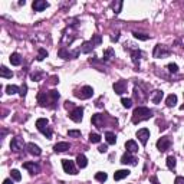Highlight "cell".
<instances>
[{
    "label": "cell",
    "mask_w": 184,
    "mask_h": 184,
    "mask_svg": "<svg viewBox=\"0 0 184 184\" xmlns=\"http://www.w3.org/2000/svg\"><path fill=\"white\" fill-rule=\"evenodd\" d=\"M153 117V111L147 107H138L134 109V114H132V122L134 124H140L141 121H147Z\"/></svg>",
    "instance_id": "cell-1"
},
{
    "label": "cell",
    "mask_w": 184,
    "mask_h": 184,
    "mask_svg": "<svg viewBox=\"0 0 184 184\" xmlns=\"http://www.w3.org/2000/svg\"><path fill=\"white\" fill-rule=\"evenodd\" d=\"M49 121L46 119V118H39L38 121H36V127H38V130L42 132L43 135H46V138H52V131L50 128L48 127Z\"/></svg>",
    "instance_id": "cell-2"
},
{
    "label": "cell",
    "mask_w": 184,
    "mask_h": 184,
    "mask_svg": "<svg viewBox=\"0 0 184 184\" xmlns=\"http://www.w3.org/2000/svg\"><path fill=\"white\" fill-rule=\"evenodd\" d=\"M171 53V50L168 49L167 46L164 45H157L154 48V58H165V56H168V55Z\"/></svg>",
    "instance_id": "cell-3"
},
{
    "label": "cell",
    "mask_w": 184,
    "mask_h": 184,
    "mask_svg": "<svg viewBox=\"0 0 184 184\" xmlns=\"http://www.w3.org/2000/svg\"><path fill=\"white\" fill-rule=\"evenodd\" d=\"M79 55V50H75V52H69V50L66 49V48H61L59 49V52H58V56L59 58H62V59H73V58H76Z\"/></svg>",
    "instance_id": "cell-4"
},
{
    "label": "cell",
    "mask_w": 184,
    "mask_h": 184,
    "mask_svg": "<svg viewBox=\"0 0 184 184\" xmlns=\"http://www.w3.org/2000/svg\"><path fill=\"white\" fill-rule=\"evenodd\" d=\"M38 101H39V104L42 105V107H48V105H49V102H50V104H55L53 99L50 98L49 92H39Z\"/></svg>",
    "instance_id": "cell-5"
},
{
    "label": "cell",
    "mask_w": 184,
    "mask_h": 184,
    "mask_svg": "<svg viewBox=\"0 0 184 184\" xmlns=\"http://www.w3.org/2000/svg\"><path fill=\"white\" fill-rule=\"evenodd\" d=\"M82 114H84V108H82V107H76V108H73L72 112L69 114V118H71L73 122H81L82 121Z\"/></svg>",
    "instance_id": "cell-6"
},
{
    "label": "cell",
    "mask_w": 184,
    "mask_h": 184,
    "mask_svg": "<svg viewBox=\"0 0 184 184\" xmlns=\"http://www.w3.org/2000/svg\"><path fill=\"white\" fill-rule=\"evenodd\" d=\"M170 145H171V141H170L168 137H161L158 141H157V148H158L161 153L167 151L168 148H170Z\"/></svg>",
    "instance_id": "cell-7"
},
{
    "label": "cell",
    "mask_w": 184,
    "mask_h": 184,
    "mask_svg": "<svg viewBox=\"0 0 184 184\" xmlns=\"http://www.w3.org/2000/svg\"><path fill=\"white\" fill-rule=\"evenodd\" d=\"M75 95L81 99H88L94 95V89H92V86H84L81 89V92H75Z\"/></svg>",
    "instance_id": "cell-8"
},
{
    "label": "cell",
    "mask_w": 184,
    "mask_h": 184,
    "mask_svg": "<svg viewBox=\"0 0 184 184\" xmlns=\"http://www.w3.org/2000/svg\"><path fill=\"white\" fill-rule=\"evenodd\" d=\"M62 167H63V171L68 173V174H76L75 163L71 161V160H62Z\"/></svg>",
    "instance_id": "cell-9"
},
{
    "label": "cell",
    "mask_w": 184,
    "mask_h": 184,
    "mask_svg": "<svg viewBox=\"0 0 184 184\" xmlns=\"http://www.w3.org/2000/svg\"><path fill=\"white\" fill-rule=\"evenodd\" d=\"M23 147H25V142H23V140H22L20 137H16V138H13L12 142H10V148H12L13 151H20L23 150Z\"/></svg>",
    "instance_id": "cell-10"
},
{
    "label": "cell",
    "mask_w": 184,
    "mask_h": 184,
    "mask_svg": "<svg viewBox=\"0 0 184 184\" xmlns=\"http://www.w3.org/2000/svg\"><path fill=\"white\" fill-rule=\"evenodd\" d=\"M23 168H25V170H27L30 174H38V173L40 171V167H39V164L33 163V161L25 163V164H23Z\"/></svg>",
    "instance_id": "cell-11"
},
{
    "label": "cell",
    "mask_w": 184,
    "mask_h": 184,
    "mask_svg": "<svg viewBox=\"0 0 184 184\" xmlns=\"http://www.w3.org/2000/svg\"><path fill=\"white\" fill-rule=\"evenodd\" d=\"M137 138H140V141L142 142V145H145L148 138H150V131L147 128H141V130L137 131Z\"/></svg>",
    "instance_id": "cell-12"
},
{
    "label": "cell",
    "mask_w": 184,
    "mask_h": 184,
    "mask_svg": "<svg viewBox=\"0 0 184 184\" xmlns=\"http://www.w3.org/2000/svg\"><path fill=\"white\" fill-rule=\"evenodd\" d=\"M32 7H33L35 12H42L46 7H49V3L45 2V0H35L33 4H32Z\"/></svg>",
    "instance_id": "cell-13"
},
{
    "label": "cell",
    "mask_w": 184,
    "mask_h": 184,
    "mask_svg": "<svg viewBox=\"0 0 184 184\" xmlns=\"http://www.w3.org/2000/svg\"><path fill=\"white\" fill-rule=\"evenodd\" d=\"M121 163L122 164H131V165H135V164H137V158L132 157V153H128V151H127L125 154L121 157Z\"/></svg>",
    "instance_id": "cell-14"
},
{
    "label": "cell",
    "mask_w": 184,
    "mask_h": 184,
    "mask_svg": "<svg viewBox=\"0 0 184 184\" xmlns=\"http://www.w3.org/2000/svg\"><path fill=\"white\" fill-rule=\"evenodd\" d=\"M114 91H115V94H118V95L124 94V92L127 91V82L125 81H118V82H115V84H114Z\"/></svg>",
    "instance_id": "cell-15"
},
{
    "label": "cell",
    "mask_w": 184,
    "mask_h": 184,
    "mask_svg": "<svg viewBox=\"0 0 184 184\" xmlns=\"http://www.w3.org/2000/svg\"><path fill=\"white\" fill-rule=\"evenodd\" d=\"M69 148H71V144H69V142H58V144L53 147L55 153H65V151H68Z\"/></svg>",
    "instance_id": "cell-16"
},
{
    "label": "cell",
    "mask_w": 184,
    "mask_h": 184,
    "mask_svg": "<svg viewBox=\"0 0 184 184\" xmlns=\"http://www.w3.org/2000/svg\"><path fill=\"white\" fill-rule=\"evenodd\" d=\"M26 148H27V151H29L32 155H40L42 154V150H40L36 144H33V142H29V144L26 145Z\"/></svg>",
    "instance_id": "cell-17"
},
{
    "label": "cell",
    "mask_w": 184,
    "mask_h": 184,
    "mask_svg": "<svg viewBox=\"0 0 184 184\" xmlns=\"http://www.w3.org/2000/svg\"><path fill=\"white\" fill-rule=\"evenodd\" d=\"M125 148H127V151H128V153H132V154L138 151L137 142L132 141V140H130V141H127V142H125Z\"/></svg>",
    "instance_id": "cell-18"
},
{
    "label": "cell",
    "mask_w": 184,
    "mask_h": 184,
    "mask_svg": "<svg viewBox=\"0 0 184 184\" xmlns=\"http://www.w3.org/2000/svg\"><path fill=\"white\" fill-rule=\"evenodd\" d=\"M76 164H78L79 168H85L88 165V160H86V157H85L84 154H79L76 157Z\"/></svg>",
    "instance_id": "cell-19"
},
{
    "label": "cell",
    "mask_w": 184,
    "mask_h": 184,
    "mask_svg": "<svg viewBox=\"0 0 184 184\" xmlns=\"http://www.w3.org/2000/svg\"><path fill=\"white\" fill-rule=\"evenodd\" d=\"M94 48H95V45H94L92 40H89V42H84L82 48H81V52H82V53H89V52H92Z\"/></svg>",
    "instance_id": "cell-20"
},
{
    "label": "cell",
    "mask_w": 184,
    "mask_h": 184,
    "mask_svg": "<svg viewBox=\"0 0 184 184\" xmlns=\"http://www.w3.org/2000/svg\"><path fill=\"white\" fill-rule=\"evenodd\" d=\"M130 176V171L128 170H118V171L114 173V178L115 180H122V178H125V177Z\"/></svg>",
    "instance_id": "cell-21"
},
{
    "label": "cell",
    "mask_w": 184,
    "mask_h": 184,
    "mask_svg": "<svg viewBox=\"0 0 184 184\" xmlns=\"http://www.w3.org/2000/svg\"><path fill=\"white\" fill-rule=\"evenodd\" d=\"M163 96H164V92L163 91H154L153 92V102L154 104H160L161 102V99H163Z\"/></svg>",
    "instance_id": "cell-22"
},
{
    "label": "cell",
    "mask_w": 184,
    "mask_h": 184,
    "mask_svg": "<svg viewBox=\"0 0 184 184\" xmlns=\"http://www.w3.org/2000/svg\"><path fill=\"white\" fill-rule=\"evenodd\" d=\"M10 63L12 65H15V66H19L22 63V58L19 53H12L10 55Z\"/></svg>",
    "instance_id": "cell-23"
},
{
    "label": "cell",
    "mask_w": 184,
    "mask_h": 184,
    "mask_svg": "<svg viewBox=\"0 0 184 184\" xmlns=\"http://www.w3.org/2000/svg\"><path fill=\"white\" fill-rule=\"evenodd\" d=\"M92 124L96 127H99V128H102V115H99V114L92 115Z\"/></svg>",
    "instance_id": "cell-24"
},
{
    "label": "cell",
    "mask_w": 184,
    "mask_h": 184,
    "mask_svg": "<svg viewBox=\"0 0 184 184\" xmlns=\"http://www.w3.org/2000/svg\"><path fill=\"white\" fill-rule=\"evenodd\" d=\"M0 76H2V78H12L13 72L10 71V69H7L6 66H2L0 68Z\"/></svg>",
    "instance_id": "cell-25"
},
{
    "label": "cell",
    "mask_w": 184,
    "mask_h": 184,
    "mask_svg": "<svg viewBox=\"0 0 184 184\" xmlns=\"http://www.w3.org/2000/svg\"><path fill=\"white\" fill-rule=\"evenodd\" d=\"M140 56H141V52H140L138 49L131 50V58H132V62H134L135 65H138V63H140Z\"/></svg>",
    "instance_id": "cell-26"
},
{
    "label": "cell",
    "mask_w": 184,
    "mask_h": 184,
    "mask_svg": "<svg viewBox=\"0 0 184 184\" xmlns=\"http://www.w3.org/2000/svg\"><path fill=\"white\" fill-rule=\"evenodd\" d=\"M165 104H167V107H174L177 104V95H174V94L168 95L167 99H165Z\"/></svg>",
    "instance_id": "cell-27"
},
{
    "label": "cell",
    "mask_w": 184,
    "mask_h": 184,
    "mask_svg": "<svg viewBox=\"0 0 184 184\" xmlns=\"http://www.w3.org/2000/svg\"><path fill=\"white\" fill-rule=\"evenodd\" d=\"M105 138H107V142H108V144H111V145L117 142V137H115V134H114V132H111V131H108V132L105 134Z\"/></svg>",
    "instance_id": "cell-28"
},
{
    "label": "cell",
    "mask_w": 184,
    "mask_h": 184,
    "mask_svg": "<svg viewBox=\"0 0 184 184\" xmlns=\"http://www.w3.org/2000/svg\"><path fill=\"white\" fill-rule=\"evenodd\" d=\"M17 92H20V89L17 88L16 85H7L6 86V94H9V95H13V94H17Z\"/></svg>",
    "instance_id": "cell-29"
},
{
    "label": "cell",
    "mask_w": 184,
    "mask_h": 184,
    "mask_svg": "<svg viewBox=\"0 0 184 184\" xmlns=\"http://www.w3.org/2000/svg\"><path fill=\"white\" fill-rule=\"evenodd\" d=\"M112 58H115V53H114V50L109 48L104 52V61H111Z\"/></svg>",
    "instance_id": "cell-30"
},
{
    "label": "cell",
    "mask_w": 184,
    "mask_h": 184,
    "mask_svg": "<svg viewBox=\"0 0 184 184\" xmlns=\"http://www.w3.org/2000/svg\"><path fill=\"white\" fill-rule=\"evenodd\" d=\"M111 7H112L114 13H115V15H118V13L121 12V7H122V2H114V3L111 4Z\"/></svg>",
    "instance_id": "cell-31"
},
{
    "label": "cell",
    "mask_w": 184,
    "mask_h": 184,
    "mask_svg": "<svg viewBox=\"0 0 184 184\" xmlns=\"http://www.w3.org/2000/svg\"><path fill=\"white\" fill-rule=\"evenodd\" d=\"M107 178H108V176H107V173L99 171V173H96V174H95V180L101 181V183H104V181H107Z\"/></svg>",
    "instance_id": "cell-32"
},
{
    "label": "cell",
    "mask_w": 184,
    "mask_h": 184,
    "mask_svg": "<svg viewBox=\"0 0 184 184\" xmlns=\"http://www.w3.org/2000/svg\"><path fill=\"white\" fill-rule=\"evenodd\" d=\"M89 141L94 142V144H98V142L101 141V135L96 134V132H91V134H89Z\"/></svg>",
    "instance_id": "cell-33"
},
{
    "label": "cell",
    "mask_w": 184,
    "mask_h": 184,
    "mask_svg": "<svg viewBox=\"0 0 184 184\" xmlns=\"http://www.w3.org/2000/svg\"><path fill=\"white\" fill-rule=\"evenodd\" d=\"M176 158H174V157H173V155H170V157H168L167 158V167L170 168V170H174V168H176Z\"/></svg>",
    "instance_id": "cell-34"
},
{
    "label": "cell",
    "mask_w": 184,
    "mask_h": 184,
    "mask_svg": "<svg viewBox=\"0 0 184 184\" xmlns=\"http://www.w3.org/2000/svg\"><path fill=\"white\" fill-rule=\"evenodd\" d=\"M45 58H48V50L46 49H43V48H40L39 49V52H38V61H43Z\"/></svg>",
    "instance_id": "cell-35"
},
{
    "label": "cell",
    "mask_w": 184,
    "mask_h": 184,
    "mask_svg": "<svg viewBox=\"0 0 184 184\" xmlns=\"http://www.w3.org/2000/svg\"><path fill=\"white\" fill-rule=\"evenodd\" d=\"M10 174H12V178L15 181H20L22 180V174L19 173V170H12V171H10Z\"/></svg>",
    "instance_id": "cell-36"
},
{
    "label": "cell",
    "mask_w": 184,
    "mask_h": 184,
    "mask_svg": "<svg viewBox=\"0 0 184 184\" xmlns=\"http://www.w3.org/2000/svg\"><path fill=\"white\" fill-rule=\"evenodd\" d=\"M134 38L135 39H140V40H148L150 39V36L148 35H144V33H138V32H134Z\"/></svg>",
    "instance_id": "cell-37"
},
{
    "label": "cell",
    "mask_w": 184,
    "mask_h": 184,
    "mask_svg": "<svg viewBox=\"0 0 184 184\" xmlns=\"http://www.w3.org/2000/svg\"><path fill=\"white\" fill-rule=\"evenodd\" d=\"M121 102H122V105H124L125 108H131V107H132V101H131L130 98H122Z\"/></svg>",
    "instance_id": "cell-38"
},
{
    "label": "cell",
    "mask_w": 184,
    "mask_h": 184,
    "mask_svg": "<svg viewBox=\"0 0 184 184\" xmlns=\"http://www.w3.org/2000/svg\"><path fill=\"white\" fill-rule=\"evenodd\" d=\"M167 68H168V71L173 72V73H177V72H178V66H177L176 63H168Z\"/></svg>",
    "instance_id": "cell-39"
},
{
    "label": "cell",
    "mask_w": 184,
    "mask_h": 184,
    "mask_svg": "<svg viewBox=\"0 0 184 184\" xmlns=\"http://www.w3.org/2000/svg\"><path fill=\"white\" fill-rule=\"evenodd\" d=\"M49 95H50V98H52V99H53V102H56V101L59 99V92L58 91H49Z\"/></svg>",
    "instance_id": "cell-40"
},
{
    "label": "cell",
    "mask_w": 184,
    "mask_h": 184,
    "mask_svg": "<svg viewBox=\"0 0 184 184\" xmlns=\"http://www.w3.org/2000/svg\"><path fill=\"white\" fill-rule=\"evenodd\" d=\"M68 135H69V137H81V131H78V130H69V131H68Z\"/></svg>",
    "instance_id": "cell-41"
},
{
    "label": "cell",
    "mask_w": 184,
    "mask_h": 184,
    "mask_svg": "<svg viewBox=\"0 0 184 184\" xmlns=\"http://www.w3.org/2000/svg\"><path fill=\"white\" fill-rule=\"evenodd\" d=\"M92 42H94V45H95V46H98V45H101L102 39H101L99 35H95V36H94V39H92Z\"/></svg>",
    "instance_id": "cell-42"
},
{
    "label": "cell",
    "mask_w": 184,
    "mask_h": 184,
    "mask_svg": "<svg viewBox=\"0 0 184 184\" xmlns=\"http://www.w3.org/2000/svg\"><path fill=\"white\" fill-rule=\"evenodd\" d=\"M26 91H27V86H26V85H23V86L20 88V92H19V95H20L22 98H23V96L26 95Z\"/></svg>",
    "instance_id": "cell-43"
},
{
    "label": "cell",
    "mask_w": 184,
    "mask_h": 184,
    "mask_svg": "<svg viewBox=\"0 0 184 184\" xmlns=\"http://www.w3.org/2000/svg\"><path fill=\"white\" fill-rule=\"evenodd\" d=\"M30 78H32V81H39V79H40V73H39V72H36V73H32V75H30Z\"/></svg>",
    "instance_id": "cell-44"
},
{
    "label": "cell",
    "mask_w": 184,
    "mask_h": 184,
    "mask_svg": "<svg viewBox=\"0 0 184 184\" xmlns=\"http://www.w3.org/2000/svg\"><path fill=\"white\" fill-rule=\"evenodd\" d=\"M174 184H184V177H177L174 180Z\"/></svg>",
    "instance_id": "cell-45"
},
{
    "label": "cell",
    "mask_w": 184,
    "mask_h": 184,
    "mask_svg": "<svg viewBox=\"0 0 184 184\" xmlns=\"http://www.w3.org/2000/svg\"><path fill=\"white\" fill-rule=\"evenodd\" d=\"M150 181H151V183H153V184H160V183H158V180H157V177H155V176H153V177H151V178H150Z\"/></svg>",
    "instance_id": "cell-46"
},
{
    "label": "cell",
    "mask_w": 184,
    "mask_h": 184,
    "mask_svg": "<svg viewBox=\"0 0 184 184\" xmlns=\"http://www.w3.org/2000/svg\"><path fill=\"white\" fill-rule=\"evenodd\" d=\"M98 150H99V153H107V150H108V148H107V145H101Z\"/></svg>",
    "instance_id": "cell-47"
},
{
    "label": "cell",
    "mask_w": 184,
    "mask_h": 184,
    "mask_svg": "<svg viewBox=\"0 0 184 184\" xmlns=\"http://www.w3.org/2000/svg\"><path fill=\"white\" fill-rule=\"evenodd\" d=\"M65 108H73V104L69 102V101H66V102H65Z\"/></svg>",
    "instance_id": "cell-48"
},
{
    "label": "cell",
    "mask_w": 184,
    "mask_h": 184,
    "mask_svg": "<svg viewBox=\"0 0 184 184\" xmlns=\"http://www.w3.org/2000/svg\"><path fill=\"white\" fill-rule=\"evenodd\" d=\"M3 184H13V183H12V180H10V178H6V180L3 181Z\"/></svg>",
    "instance_id": "cell-49"
},
{
    "label": "cell",
    "mask_w": 184,
    "mask_h": 184,
    "mask_svg": "<svg viewBox=\"0 0 184 184\" xmlns=\"http://www.w3.org/2000/svg\"><path fill=\"white\" fill-rule=\"evenodd\" d=\"M59 184H63V183H59Z\"/></svg>",
    "instance_id": "cell-50"
}]
</instances>
